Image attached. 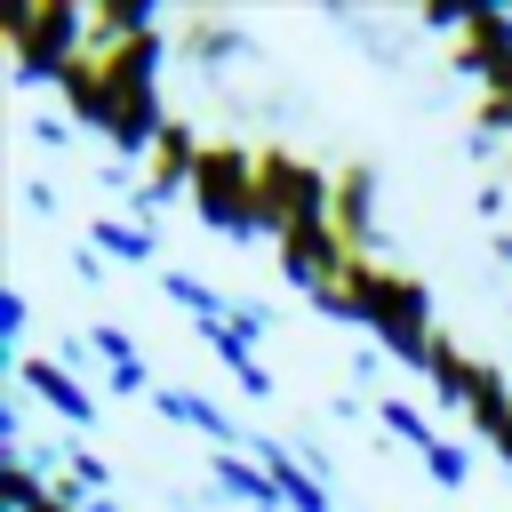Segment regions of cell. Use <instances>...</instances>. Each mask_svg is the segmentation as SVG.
Wrapping results in <instances>:
<instances>
[{"label":"cell","instance_id":"cell-17","mask_svg":"<svg viewBox=\"0 0 512 512\" xmlns=\"http://www.w3.org/2000/svg\"><path fill=\"white\" fill-rule=\"evenodd\" d=\"M488 448H496V456H504V464H512V408H504V416H496V424H488Z\"/></svg>","mask_w":512,"mask_h":512},{"label":"cell","instance_id":"cell-7","mask_svg":"<svg viewBox=\"0 0 512 512\" xmlns=\"http://www.w3.org/2000/svg\"><path fill=\"white\" fill-rule=\"evenodd\" d=\"M200 136H192V120H168L160 136H152V152H144V200H176V192H192V176H200Z\"/></svg>","mask_w":512,"mask_h":512},{"label":"cell","instance_id":"cell-5","mask_svg":"<svg viewBox=\"0 0 512 512\" xmlns=\"http://www.w3.org/2000/svg\"><path fill=\"white\" fill-rule=\"evenodd\" d=\"M352 264H360V248H344V232H336L328 216L280 232V272H288L320 312H336V320H344V280H352Z\"/></svg>","mask_w":512,"mask_h":512},{"label":"cell","instance_id":"cell-6","mask_svg":"<svg viewBox=\"0 0 512 512\" xmlns=\"http://www.w3.org/2000/svg\"><path fill=\"white\" fill-rule=\"evenodd\" d=\"M328 224L344 232V248L376 256V168L368 160H344L336 184H328Z\"/></svg>","mask_w":512,"mask_h":512},{"label":"cell","instance_id":"cell-10","mask_svg":"<svg viewBox=\"0 0 512 512\" xmlns=\"http://www.w3.org/2000/svg\"><path fill=\"white\" fill-rule=\"evenodd\" d=\"M256 456H264L272 488L288 496V512H328V488H320V480H304V464H296L288 448H256Z\"/></svg>","mask_w":512,"mask_h":512},{"label":"cell","instance_id":"cell-18","mask_svg":"<svg viewBox=\"0 0 512 512\" xmlns=\"http://www.w3.org/2000/svg\"><path fill=\"white\" fill-rule=\"evenodd\" d=\"M504 176H512V160H504Z\"/></svg>","mask_w":512,"mask_h":512},{"label":"cell","instance_id":"cell-12","mask_svg":"<svg viewBox=\"0 0 512 512\" xmlns=\"http://www.w3.org/2000/svg\"><path fill=\"white\" fill-rule=\"evenodd\" d=\"M96 248H112V256H128V264H152V232H144V224H120V216L96 224Z\"/></svg>","mask_w":512,"mask_h":512},{"label":"cell","instance_id":"cell-15","mask_svg":"<svg viewBox=\"0 0 512 512\" xmlns=\"http://www.w3.org/2000/svg\"><path fill=\"white\" fill-rule=\"evenodd\" d=\"M424 464H432V480H448V488H456V480H464V472H472V464H464V448H456V440H432V448H424Z\"/></svg>","mask_w":512,"mask_h":512},{"label":"cell","instance_id":"cell-16","mask_svg":"<svg viewBox=\"0 0 512 512\" xmlns=\"http://www.w3.org/2000/svg\"><path fill=\"white\" fill-rule=\"evenodd\" d=\"M0 320H8L0 336H24V288H8V296H0Z\"/></svg>","mask_w":512,"mask_h":512},{"label":"cell","instance_id":"cell-11","mask_svg":"<svg viewBox=\"0 0 512 512\" xmlns=\"http://www.w3.org/2000/svg\"><path fill=\"white\" fill-rule=\"evenodd\" d=\"M472 128H480V136H512V56L480 80V96H472Z\"/></svg>","mask_w":512,"mask_h":512},{"label":"cell","instance_id":"cell-13","mask_svg":"<svg viewBox=\"0 0 512 512\" xmlns=\"http://www.w3.org/2000/svg\"><path fill=\"white\" fill-rule=\"evenodd\" d=\"M160 408H168L176 424H200V432H216V440H232V424H224V416H216V408H208L200 392H160Z\"/></svg>","mask_w":512,"mask_h":512},{"label":"cell","instance_id":"cell-14","mask_svg":"<svg viewBox=\"0 0 512 512\" xmlns=\"http://www.w3.org/2000/svg\"><path fill=\"white\" fill-rule=\"evenodd\" d=\"M176 40H184V56H224V48H232V24H224V16H192Z\"/></svg>","mask_w":512,"mask_h":512},{"label":"cell","instance_id":"cell-1","mask_svg":"<svg viewBox=\"0 0 512 512\" xmlns=\"http://www.w3.org/2000/svg\"><path fill=\"white\" fill-rule=\"evenodd\" d=\"M344 320H360L376 344H392L400 360H432V344H440V320H432V288L416 280V272H400V264H384V256H360L352 264V280H344Z\"/></svg>","mask_w":512,"mask_h":512},{"label":"cell","instance_id":"cell-4","mask_svg":"<svg viewBox=\"0 0 512 512\" xmlns=\"http://www.w3.org/2000/svg\"><path fill=\"white\" fill-rule=\"evenodd\" d=\"M192 208L216 224V232H264L256 216V144H232V136H208L200 152V176H192Z\"/></svg>","mask_w":512,"mask_h":512},{"label":"cell","instance_id":"cell-8","mask_svg":"<svg viewBox=\"0 0 512 512\" xmlns=\"http://www.w3.org/2000/svg\"><path fill=\"white\" fill-rule=\"evenodd\" d=\"M504 56H512V8H488V0H472V16L456 24V64H464L472 80H488Z\"/></svg>","mask_w":512,"mask_h":512},{"label":"cell","instance_id":"cell-2","mask_svg":"<svg viewBox=\"0 0 512 512\" xmlns=\"http://www.w3.org/2000/svg\"><path fill=\"white\" fill-rule=\"evenodd\" d=\"M0 48L16 64V80H64V64L88 48V16L64 0H24L0 8Z\"/></svg>","mask_w":512,"mask_h":512},{"label":"cell","instance_id":"cell-9","mask_svg":"<svg viewBox=\"0 0 512 512\" xmlns=\"http://www.w3.org/2000/svg\"><path fill=\"white\" fill-rule=\"evenodd\" d=\"M16 384H32V392H40L56 416H72V424H88V416H96V400L80 392V376H72V368H56V360H40V352H16Z\"/></svg>","mask_w":512,"mask_h":512},{"label":"cell","instance_id":"cell-3","mask_svg":"<svg viewBox=\"0 0 512 512\" xmlns=\"http://www.w3.org/2000/svg\"><path fill=\"white\" fill-rule=\"evenodd\" d=\"M328 184L336 176H320V160H304L296 144H256V216L272 240L328 216Z\"/></svg>","mask_w":512,"mask_h":512}]
</instances>
